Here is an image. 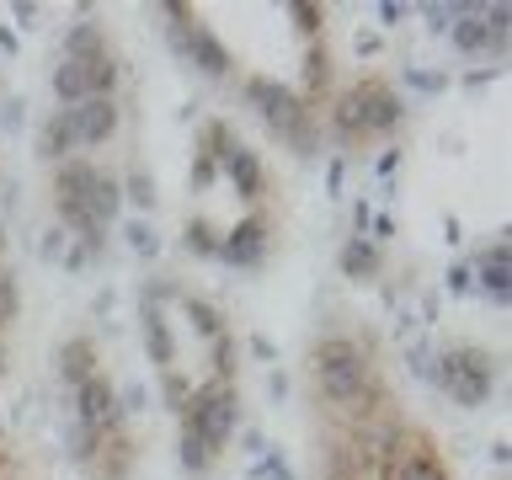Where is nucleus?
I'll return each mask as SVG.
<instances>
[{
    "mask_svg": "<svg viewBox=\"0 0 512 480\" xmlns=\"http://www.w3.org/2000/svg\"><path fill=\"white\" fill-rule=\"evenodd\" d=\"M310 379H315L320 400H326L331 411H347L352 422H363V416H374L379 406L395 400L379 384L368 352L358 342H347V336H320V342L310 347Z\"/></svg>",
    "mask_w": 512,
    "mask_h": 480,
    "instance_id": "nucleus-1",
    "label": "nucleus"
},
{
    "mask_svg": "<svg viewBox=\"0 0 512 480\" xmlns=\"http://www.w3.org/2000/svg\"><path fill=\"white\" fill-rule=\"evenodd\" d=\"M246 96H251V107L262 112V123L272 128V139H283L299 160H310L320 150L315 107L304 102L294 86H283V80H272V75H246Z\"/></svg>",
    "mask_w": 512,
    "mask_h": 480,
    "instance_id": "nucleus-2",
    "label": "nucleus"
},
{
    "mask_svg": "<svg viewBox=\"0 0 512 480\" xmlns=\"http://www.w3.org/2000/svg\"><path fill=\"white\" fill-rule=\"evenodd\" d=\"M427 384H438L454 406L480 411L491 400V390H496V358L486 347H475V342H454V347L432 352V379Z\"/></svg>",
    "mask_w": 512,
    "mask_h": 480,
    "instance_id": "nucleus-3",
    "label": "nucleus"
},
{
    "mask_svg": "<svg viewBox=\"0 0 512 480\" xmlns=\"http://www.w3.org/2000/svg\"><path fill=\"white\" fill-rule=\"evenodd\" d=\"M160 16H166V43H171L176 59H187L192 70H203L208 80H224L235 70L230 48L219 43L214 27L198 22V11H192V6H160Z\"/></svg>",
    "mask_w": 512,
    "mask_h": 480,
    "instance_id": "nucleus-4",
    "label": "nucleus"
},
{
    "mask_svg": "<svg viewBox=\"0 0 512 480\" xmlns=\"http://www.w3.org/2000/svg\"><path fill=\"white\" fill-rule=\"evenodd\" d=\"M182 422L198 432V438L208 443V454H224L235 438V427H240V390L235 384H224V379H203V384H192V406L182 411Z\"/></svg>",
    "mask_w": 512,
    "mask_h": 480,
    "instance_id": "nucleus-5",
    "label": "nucleus"
},
{
    "mask_svg": "<svg viewBox=\"0 0 512 480\" xmlns=\"http://www.w3.org/2000/svg\"><path fill=\"white\" fill-rule=\"evenodd\" d=\"M347 96H352V107H358L363 139H390L395 128L406 123V102H400V91L384 75H358L347 86Z\"/></svg>",
    "mask_w": 512,
    "mask_h": 480,
    "instance_id": "nucleus-6",
    "label": "nucleus"
},
{
    "mask_svg": "<svg viewBox=\"0 0 512 480\" xmlns=\"http://www.w3.org/2000/svg\"><path fill=\"white\" fill-rule=\"evenodd\" d=\"M128 416L118 411V390H112L107 374H91L86 384L75 390V427L96 432V438H107V432H118Z\"/></svg>",
    "mask_w": 512,
    "mask_h": 480,
    "instance_id": "nucleus-7",
    "label": "nucleus"
},
{
    "mask_svg": "<svg viewBox=\"0 0 512 480\" xmlns=\"http://www.w3.org/2000/svg\"><path fill=\"white\" fill-rule=\"evenodd\" d=\"M64 112H70V128H75V144H80V150L107 144L112 134H118V123H123L118 96H86L80 107H64Z\"/></svg>",
    "mask_w": 512,
    "mask_h": 480,
    "instance_id": "nucleus-8",
    "label": "nucleus"
},
{
    "mask_svg": "<svg viewBox=\"0 0 512 480\" xmlns=\"http://www.w3.org/2000/svg\"><path fill=\"white\" fill-rule=\"evenodd\" d=\"M214 262H224V267H262L267 262V219L246 214L230 235H219Z\"/></svg>",
    "mask_w": 512,
    "mask_h": 480,
    "instance_id": "nucleus-9",
    "label": "nucleus"
},
{
    "mask_svg": "<svg viewBox=\"0 0 512 480\" xmlns=\"http://www.w3.org/2000/svg\"><path fill=\"white\" fill-rule=\"evenodd\" d=\"M464 267H470V288H480V294L502 310L507 304V278H512L507 272V240L496 235V240H486V246H475V256Z\"/></svg>",
    "mask_w": 512,
    "mask_h": 480,
    "instance_id": "nucleus-10",
    "label": "nucleus"
},
{
    "mask_svg": "<svg viewBox=\"0 0 512 480\" xmlns=\"http://www.w3.org/2000/svg\"><path fill=\"white\" fill-rule=\"evenodd\" d=\"M448 38H454V48L464 59H486V54L502 59L507 54V32H491V22L480 16V6H464L459 22L448 27Z\"/></svg>",
    "mask_w": 512,
    "mask_h": 480,
    "instance_id": "nucleus-11",
    "label": "nucleus"
},
{
    "mask_svg": "<svg viewBox=\"0 0 512 480\" xmlns=\"http://www.w3.org/2000/svg\"><path fill=\"white\" fill-rule=\"evenodd\" d=\"M134 459H139L134 438H128V427H118V432H107V438H96L86 470H91V480H128L134 475Z\"/></svg>",
    "mask_w": 512,
    "mask_h": 480,
    "instance_id": "nucleus-12",
    "label": "nucleus"
},
{
    "mask_svg": "<svg viewBox=\"0 0 512 480\" xmlns=\"http://www.w3.org/2000/svg\"><path fill=\"white\" fill-rule=\"evenodd\" d=\"M224 176H230V187L240 192L246 203H256L267 192V171H262V155L251 150V144H235L230 155H224V166H219Z\"/></svg>",
    "mask_w": 512,
    "mask_h": 480,
    "instance_id": "nucleus-13",
    "label": "nucleus"
},
{
    "mask_svg": "<svg viewBox=\"0 0 512 480\" xmlns=\"http://www.w3.org/2000/svg\"><path fill=\"white\" fill-rule=\"evenodd\" d=\"M75 150H80V144H75V128H70V112L54 107L38 123V160H43V166H64Z\"/></svg>",
    "mask_w": 512,
    "mask_h": 480,
    "instance_id": "nucleus-14",
    "label": "nucleus"
},
{
    "mask_svg": "<svg viewBox=\"0 0 512 480\" xmlns=\"http://www.w3.org/2000/svg\"><path fill=\"white\" fill-rule=\"evenodd\" d=\"M336 267H342V278L368 283V278H379V272H384V251L368 235H347L342 251H336Z\"/></svg>",
    "mask_w": 512,
    "mask_h": 480,
    "instance_id": "nucleus-15",
    "label": "nucleus"
},
{
    "mask_svg": "<svg viewBox=\"0 0 512 480\" xmlns=\"http://www.w3.org/2000/svg\"><path fill=\"white\" fill-rule=\"evenodd\" d=\"M80 208L91 214V224H102V230H107V224L123 214V182H118L112 171L96 166V182L86 187V198H80Z\"/></svg>",
    "mask_w": 512,
    "mask_h": 480,
    "instance_id": "nucleus-16",
    "label": "nucleus"
},
{
    "mask_svg": "<svg viewBox=\"0 0 512 480\" xmlns=\"http://www.w3.org/2000/svg\"><path fill=\"white\" fill-rule=\"evenodd\" d=\"M91 374H102V368H96V342L91 336H64L59 342V379L70 384V390H80Z\"/></svg>",
    "mask_w": 512,
    "mask_h": 480,
    "instance_id": "nucleus-17",
    "label": "nucleus"
},
{
    "mask_svg": "<svg viewBox=\"0 0 512 480\" xmlns=\"http://www.w3.org/2000/svg\"><path fill=\"white\" fill-rule=\"evenodd\" d=\"M96 54H112L107 38H102V22L96 16H80V22L64 27V59H75V64H86Z\"/></svg>",
    "mask_w": 512,
    "mask_h": 480,
    "instance_id": "nucleus-18",
    "label": "nucleus"
},
{
    "mask_svg": "<svg viewBox=\"0 0 512 480\" xmlns=\"http://www.w3.org/2000/svg\"><path fill=\"white\" fill-rule=\"evenodd\" d=\"M91 182H96V166H91L86 155H70L64 166H54V208L59 203H80Z\"/></svg>",
    "mask_w": 512,
    "mask_h": 480,
    "instance_id": "nucleus-19",
    "label": "nucleus"
},
{
    "mask_svg": "<svg viewBox=\"0 0 512 480\" xmlns=\"http://www.w3.org/2000/svg\"><path fill=\"white\" fill-rule=\"evenodd\" d=\"M144 320V352H150V363L166 374V368H176V347H171V320H166V310H139Z\"/></svg>",
    "mask_w": 512,
    "mask_h": 480,
    "instance_id": "nucleus-20",
    "label": "nucleus"
},
{
    "mask_svg": "<svg viewBox=\"0 0 512 480\" xmlns=\"http://www.w3.org/2000/svg\"><path fill=\"white\" fill-rule=\"evenodd\" d=\"M176 304H182V310H187V326L198 331L208 347H214L219 336H230V326H224V315H219V304H214V299H203V294H182Z\"/></svg>",
    "mask_w": 512,
    "mask_h": 480,
    "instance_id": "nucleus-21",
    "label": "nucleus"
},
{
    "mask_svg": "<svg viewBox=\"0 0 512 480\" xmlns=\"http://www.w3.org/2000/svg\"><path fill=\"white\" fill-rule=\"evenodd\" d=\"M299 96H304L310 107L320 102V96H331V48L320 43V38L304 48V91H299Z\"/></svg>",
    "mask_w": 512,
    "mask_h": 480,
    "instance_id": "nucleus-22",
    "label": "nucleus"
},
{
    "mask_svg": "<svg viewBox=\"0 0 512 480\" xmlns=\"http://www.w3.org/2000/svg\"><path fill=\"white\" fill-rule=\"evenodd\" d=\"M48 91H54L59 107H80L86 102V70H80L75 59H59L54 70H48Z\"/></svg>",
    "mask_w": 512,
    "mask_h": 480,
    "instance_id": "nucleus-23",
    "label": "nucleus"
},
{
    "mask_svg": "<svg viewBox=\"0 0 512 480\" xmlns=\"http://www.w3.org/2000/svg\"><path fill=\"white\" fill-rule=\"evenodd\" d=\"M80 70H86V96H118V86H123L118 54H96V59L80 64Z\"/></svg>",
    "mask_w": 512,
    "mask_h": 480,
    "instance_id": "nucleus-24",
    "label": "nucleus"
},
{
    "mask_svg": "<svg viewBox=\"0 0 512 480\" xmlns=\"http://www.w3.org/2000/svg\"><path fill=\"white\" fill-rule=\"evenodd\" d=\"M176 464H182V470H187L192 480L214 470V454H208V443H203V438H198V432H192L187 422L176 427Z\"/></svg>",
    "mask_w": 512,
    "mask_h": 480,
    "instance_id": "nucleus-25",
    "label": "nucleus"
},
{
    "mask_svg": "<svg viewBox=\"0 0 512 480\" xmlns=\"http://www.w3.org/2000/svg\"><path fill=\"white\" fill-rule=\"evenodd\" d=\"M235 128L224 123V118H203V128H198V155L203 160H214V166H224V155L235 150Z\"/></svg>",
    "mask_w": 512,
    "mask_h": 480,
    "instance_id": "nucleus-26",
    "label": "nucleus"
},
{
    "mask_svg": "<svg viewBox=\"0 0 512 480\" xmlns=\"http://www.w3.org/2000/svg\"><path fill=\"white\" fill-rule=\"evenodd\" d=\"M123 203H134L139 214H150V208L160 203V187H155V176L144 171V166H134V171L123 176Z\"/></svg>",
    "mask_w": 512,
    "mask_h": 480,
    "instance_id": "nucleus-27",
    "label": "nucleus"
},
{
    "mask_svg": "<svg viewBox=\"0 0 512 480\" xmlns=\"http://www.w3.org/2000/svg\"><path fill=\"white\" fill-rule=\"evenodd\" d=\"M16 315H22V283H16L11 267H0V336L11 331Z\"/></svg>",
    "mask_w": 512,
    "mask_h": 480,
    "instance_id": "nucleus-28",
    "label": "nucleus"
},
{
    "mask_svg": "<svg viewBox=\"0 0 512 480\" xmlns=\"http://www.w3.org/2000/svg\"><path fill=\"white\" fill-rule=\"evenodd\" d=\"M160 400H166L171 416H182V411L192 406V384L176 374V368H166V374H160Z\"/></svg>",
    "mask_w": 512,
    "mask_h": 480,
    "instance_id": "nucleus-29",
    "label": "nucleus"
},
{
    "mask_svg": "<svg viewBox=\"0 0 512 480\" xmlns=\"http://www.w3.org/2000/svg\"><path fill=\"white\" fill-rule=\"evenodd\" d=\"M182 246L192 256H214L219 251V235H214V224L208 219H187V230H182Z\"/></svg>",
    "mask_w": 512,
    "mask_h": 480,
    "instance_id": "nucleus-30",
    "label": "nucleus"
},
{
    "mask_svg": "<svg viewBox=\"0 0 512 480\" xmlns=\"http://www.w3.org/2000/svg\"><path fill=\"white\" fill-rule=\"evenodd\" d=\"M128 246H134V251L144 256V262H155V256H160V235H155V224H150V219H134V224H128Z\"/></svg>",
    "mask_w": 512,
    "mask_h": 480,
    "instance_id": "nucleus-31",
    "label": "nucleus"
},
{
    "mask_svg": "<svg viewBox=\"0 0 512 480\" xmlns=\"http://www.w3.org/2000/svg\"><path fill=\"white\" fill-rule=\"evenodd\" d=\"M459 11H464V6H454V0H427V6H422V22H427V32H448V27L459 22Z\"/></svg>",
    "mask_w": 512,
    "mask_h": 480,
    "instance_id": "nucleus-32",
    "label": "nucleus"
},
{
    "mask_svg": "<svg viewBox=\"0 0 512 480\" xmlns=\"http://www.w3.org/2000/svg\"><path fill=\"white\" fill-rule=\"evenodd\" d=\"M288 16H294V27L304 32V38H320V27H326V6H304V0H294V6H288Z\"/></svg>",
    "mask_w": 512,
    "mask_h": 480,
    "instance_id": "nucleus-33",
    "label": "nucleus"
},
{
    "mask_svg": "<svg viewBox=\"0 0 512 480\" xmlns=\"http://www.w3.org/2000/svg\"><path fill=\"white\" fill-rule=\"evenodd\" d=\"M64 251H70V230H64V224H48L43 240H38V256H43V262H59Z\"/></svg>",
    "mask_w": 512,
    "mask_h": 480,
    "instance_id": "nucleus-34",
    "label": "nucleus"
},
{
    "mask_svg": "<svg viewBox=\"0 0 512 480\" xmlns=\"http://www.w3.org/2000/svg\"><path fill=\"white\" fill-rule=\"evenodd\" d=\"M406 86H416V91H443L448 75H443V70H406Z\"/></svg>",
    "mask_w": 512,
    "mask_h": 480,
    "instance_id": "nucleus-35",
    "label": "nucleus"
},
{
    "mask_svg": "<svg viewBox=\"0 0 512 480\" xmlns=\"http://www.w3.org/2000/svg\"><path fill=\"white\" fill-rule=\"evenodd\" d=\"M342 187H347V155H336L326 166V192H331V198H342Z\"/></svg>",
    "mask_w": 512,
    "mask_h": 480,
    "instance_id": "nucleus-36",
    "label": "nucleus"
},
{
    "mask_svg": "<svg viewBox=\"0 0 512 480\" xmlns=\"http://www.w3.org/2000/svg\"><path fill=\"white\" fill-rule=\"evenodd\" d=\"M214 176H219V166H214V160H203V155L192 160V187H198V192H203L208 182H214Z\"/></svg>",
    "mask_w": 512,
    "mask_h": 480,
    "instance_id": "nucleus-37",
    "label": "nucleus"
},
{
    "mask_svg": "<svg viewBox=\"0 0 512 480\" xmlns=\"http://www.w3.org/2000/svg\"><path fill=\"white\" fill-rule=\"evenodd\" d=\"M448 294H470V267H464V262L448 267Z\"/></svg>",
    "mask_w": 512,
    "mask_h": 480,
    "instance_id": "nucleus-38",
    "label": "nucleus"
},
{
    "mask_svg": "<svg viewBox=\"0 0 512 480\" xmlns=\"http://www.w3.org/2000/svg\"><path fill=\"white\" fill-rule=\"evenodd\" d=\"M0 123H6V134H16V128H22V96H11V102L0 107Z\"/></svg>",
    "mask_w": 512,
    "mask_h": 480,
    "instance_id": "nucleus-39",
    "label": "nucleus"
},
{
    "mask_svg": "<svg viewBox=\"0 0 512 480\" xmlns=\"http://www.w3.org/2000/svg\"><path fill=\"white\" fill-rule=\"evenodd\" d=\"M11 16H16V22H22V27H38L43 6H32V0H16V6H11Z\"/></svg>",
    "mask_w": 512,
    "mask_h": 480,
    "instance_id": "nucleus-40",
    "label": "nucleus"
},
{
    "mask_svg": "<svg viewBox=\"0 0 512 480\" xmlns=\"http://www.w3.org/2000/svg\"><path fill=\"white\" fill-rule=\"evenodd\" d=\"M251 352H256V358H262V363H272V358H278V342L256 331V336H251Z\"/></svg>",
    "mask_w": 512,
    "mask_h": 480,
    "instance_id": "nucleus-41",
    "label": "nucleus"
},
{
    "mask_svg": "<svg viewBox=\"0 0 512 480\" xmlns=\"http://www.w3.org/2000/svg\"><path fill=\"white\" fill-rule=\"evenodd\" d=\"M374 171H379V176H384V182H390V176H395V171H400V150H384V155H379V160H374Z\"/></svg>",
    "mask_w": 512,
    "mask_h": 480,
    "instance_id": "nucleus-42",
    "label": "nucleus"
},
{
    "mask_svg": "<svg viewBox=\"0 0 512 480\" xmlns=\"http://www.w3.org/2000/svg\"><path fill=\"white\" fill-rule=\"evenodd\" d=\"M400 16H406V6H400V0H379V22H384V27H395Z\"/></svg>",
    "mask_w": 512,
    "mask_h": 480,
    "instance_id": "nucleus-43",
    "label": "nucleus"
},
{
    "mask_svg": "<svg viewBox=\"0 0 512 480\" xmlns=\"http://www.w3.org/2000/svg\"><path fill=\"white\" fill-rule=\"evenodd\" d=\"M368 230H374V246H379V240H390V235H395V214H379Z\"/></svg>",
    "mask_w": 512,
    "mask_h": 480,
    "instance_id": "nucleus-44",
    "label": "nucleus"
},
{
    "mask_svg": "<svg viewBox=\"0 0 512 480\" xmlns=\"http://www.w3.org/2000/svg\"><path fill=\"white\" fill-rule=\"evenodd\" d=\"M491 80H496V70H470V75H464V86L480 91V86H491Z\"/></svg>",
    "mask_w": 512,
    "mask_h": 480,
    "instance_id": "nucleus-45",
    "label": "nucleus"
},
{
    "mask_svg": "<svg viewBox=\"0 0 512 480\" xmlns=\"http://www.w3.org/2000/svg\"><path fill=\"white\" fill-rule=\"evenodd\" d=\"M16 48H22V43H16V32H11V27H0V54H6V59H11V54H16Z\"/></svg>",
    "mask_w": 512,
    "mask_h": 480,
    "instance_id": "nucleus-46",
    "label": "nucleus"
},
{
    "mask_svg": "<svg viewBox=\"0 0 512 480\" xmlns=\"http://www.w3.org/2000/svg\"><path fill=\"white\" fill-rule=\"evenodd\" d=\"M358 54H363V59L379 54V38H374V32H363V38H358Z\"/></svg>",
    "mask_w": 512,
    "mask_h": 480,
    "instance_id": "nucleus-47",
    "label": "nucleus"
},
{
    "mask_svg": "<svg viewBox=\"0 0 512 480\" xmlns=\"http://www.w3.org/2000/svg\"><path fill=\"white\" fill-rule=\"evenodd\" d=\"M352 224H358V235L368 230V224H374V214H368V203H358V208H352Z\"/></svg>",
    "mask_w": 512,
    "mask_h": 480,
    "instance_id": "nucleus-48",
    "label": "nucleus"
},
{
    "mask_svg": "<svg viewBox=\"0 0 512 480\" xmlns=\"http://www.w3.org/2000/svg\"><path fill=\"white\" fill-rule=\"evenodd\" d=\"M267 390H272V400H283V395H288V374H272Z\"/></svg>",
    "mask_w": 512,
    "mask_h": 480,
    "instance_id": "nucleus-49",
    "label": "nucleus"
},
{
    "mask_svg": "<svg viewBox=\"0 0 512 480\" xmlns=\"http://www.w3.org/2000/svg\"><path fill=\"white\" fill-rule=\"evenodd\" d=\"M6 368H11V342L0 336V379H6Z\"/></svg>",
    "mask_w": 512,
    "mask_h": 480,
    "instance_id": "nucleus-50",
    "label": "nucleus"
},
{
    "mask_svg": "<svg viewBox=\"0 0 512 480\" xmlns=\"http://www.w3.org/2000/svg\"><path fill=\"white\" fill-rule=\"evenodd\" d=\"M6 246H11V240H6V224H0V267H6Z\"/></svg>",
    "mask_w": 512,
    "mask_h": 480,
    "instance_id": "nucleus-51",
    "label": "nucleus"
},
{
    "mask_svg": "<svg viewBox=\"0 0 512 480\" xmlns=\"http://www.w3.org/2000/svg\"><path fill=\"white\" fill-rule=\"evenodd\" d=\"M246 480H262V475H256V470H251V475H246Z\"/></svg>",
    "mask_w": 512,
    "mask_h": 480,
    "instance_id": "nucleus-52",
    "label": "nucleus"
}]
</instances>
